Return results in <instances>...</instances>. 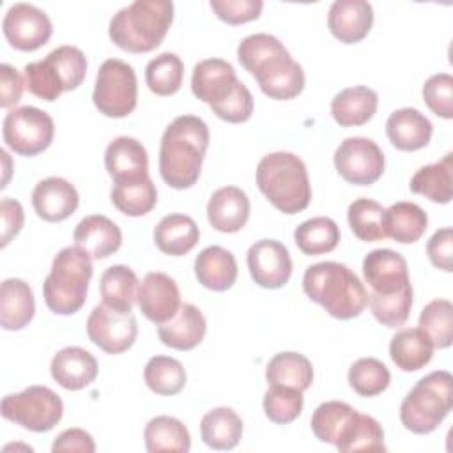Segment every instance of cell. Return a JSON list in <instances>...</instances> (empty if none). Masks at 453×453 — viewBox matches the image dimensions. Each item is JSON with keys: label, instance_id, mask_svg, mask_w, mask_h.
Segmentation results:
<instances>
[{"label": "cell", "instance_id": "obj_7", "mask_svg": "<svg viewBox=\"0 0 453 453\" xmlns=\"http://www.w3.org/2000/svg\"><path fill=\"white\" fill-rule=\"evenodd\" d=\"M453 407V377L435 370L419 379L400 405L402 425L418 435L434 432Z\"/></svg>", "mask_w": 453, "mask_h": 453}, {"label": "cell", "instance_id": "obj_50", "mask_svg": "<svg viewBox=\"0 0 453 453\" xmlns=\"http://www.w3.org/2000/svg\"><path fill=\"white\" fill-rule=\"evenodd\" d=\"M280 48H283V42H280L278 37L271 34H251L239 42L237 58L242 69L251 74L253 69L264 58H267L271 53H274Z\"/></svg>", "mask_w": 453, "mask_h": 453}, {"label": "cell", "instance_id": "obj_12", "mask_svg": "<svg viewBox=\"0 0 453 453\" xmlns=\"http://www.w3.org/2000/svg\"><path fill=\"white\" fill-rule=\"evenodd\" d=\"M260 90L276 101L297 97L304 88V71L283 46L264 58L251 73Z\"/></svg>", "mask_w": 453, "mask_h": 453}, {"label": "cell", "instance_id": "obj_20", "mask_svg": "<svg viewBox=\"0 0 453 453\" xmlns=\"http://www.w3.org/2000/svg\"><path fill=\"white\" fill-rule=\"evenodd\" d=\"M80 203L76 188L62 177H46L39 180L32 191V205L35 214L48 221L58 223L74 214Z\"/></svg>", "mask_w": 453, "mask_h": 453}, {"label": "cell", "instance_id": "obj_36", "mask_svg": "<svg viewBox=\"0 0 453 453\" xmlns=\"http://www.w3.org/2000/svg\"><path fill=\"white\" fill-rule=\"evenodd\" d=\"M200 435L212 449H232L242 437V419L230 407H216L203 414L200 421Z\"/></svg>", "mask_w": 453, "mask_h": 453}, {"label": "cell", "instance_id": "obj_6", "mask_svg": "<svg viewBox=\"0 0 453 453\" xmlns=\"http://www.w3.org/2000/svg\"><path fill=\"white\" fill-rule=\"evenodd\" d=\"M87 76V58L76 46H58L42 60L23 69L25 88L42 101H57L62 92L76 90Z\"/></svg>", "mask_w": 453, "mask_h": 453}, {"label": "cell", "instance_id": "obj_5", "mask_svg": "<svg viewBox=\"0 0 453 453\" xmlns=\"http://www.w3.org/2000/svg\"><path fill=\"white\" fill-rule=\"evenodd\" d=\"M92 274V258L83 250L78 246L62 248L42 283V297L50 311L55 315L76 313L87 301Z\"/></svg>", "mask_w": 453, "mask_h": 453}, {"label": "cell", "instance_id": "obj_37", "mask_svg": "<svg viewBox=\"0 0 453 453\" xmlns=\"http://www.w3.org/2000/svg\"><path fill=\"white\" fill-rule=\"evenodd\" d=\"M265 380L269 386H288L306 391L313 382L311 361L299 352H280L269 359Z\"/></svg>", "mask_w": 453, "mask_h": 453}, {"label": "cell", "instance_id": "obj_53", "mask_svg": "<svg viewBox=\"0 0 453 453\" xmlns=\"http://www.w3.org/2000/svg\"><path fill=\"white\" fill-rule=\"evenodd\" d=\"M426 255L434 267L451 273L453 271V230L449 226L439 228L426 242Z\"/></svg>", "mask_w": 453, "mask_h": 453}, {"label": "cell", "instance_id": "obj_8", "mask_svg": "<svg viewBox=\"0 0 453 453\" xmlns=\"http://www.w3.org/2000/svg\"><path fill=\"white\" fill-rule=\"evenodd\" d=\"M92 101L99 113L110 119H124L133 113L138 103L134 69L120 58L104 60L96 76Z\"/></svg>", "mask_w": 453, "mask_h": 453}, {"label": "cell", "instance_id": "obj_4", "mask_svg": "<svg viewBox=\"0 0 453 453\" xmlns=\"http://www.w3.org/2000/svg\"><path fill=\"white\" fill-rule=\"evenodd\" d=\"M260 193L283 214H297L311 202V184L306 165L292 152H271L257 165Z\"/></svg>", "mask_w": 453, "mask_h": 453}, {"label": "cell", "instance_id": "obj_40", "mask_svg": "<svg viewBox=\"0 0 453 453\" xmlns=\"http://www.w3.org/2000/svg\"><path fill=\"white\" fill-rule=\"evenodd\" d=\"M111 203L126 216L140 218L149 214L157 203V189L150 177L136 182L113 184Z\"/></svg>", "mask_w": 453, "mask_h": 453}, {"label": "cell", "instance_id": "obj_26", "mask_svg": "<svg viewBox=\"0 0 453 453\" xmlns=\"http://www.w3.org/2000/svg\"><path fill=\"white\" fill-rule=\"evenodd\" d=\"M207 333L203 313L191 303L180 304L177 315L157 326V336L163 345L175 350H191L198 347Z\"/></svg>", "mask_w": 453, "mask_h": 453}, {"label": "cell", "instance_id": "obj_16", "mask_svg": "<svg viewBox=\"0 0 453 453\" xmlns=\"http://www.w3.org/2000/svg\"><path fill=\"white\" fill-rule=\"evenodd\" d=\"M235 69L223 58H205L193 67L191 92L211 110L223 104L239 87Z\"/></svg>", "mask_w": 453, "mask_h": 453}, {"label": "cell", "instance_id": "obj_27", "mask_svg": "<svg viewBox=\"0 0 453 453\" xmlns=\"http://www.w3.org/2000/svg\"><path fill=\"white\" fill-rule=\"evenodd\" d=\"M237 274L235 257L221 246H207L195 258V276L209 290L225 292L232 288Z\"/></svg>", "mask_w": 453, "mask_h": 453}, {"label": "cell", "instance_id": "obj_55", "mask_svg": "<svg viewBox=\"0 0 453 453\" xmlns=\"http://www.w3.org/2000/svg\"><path fill=\"white\" fill-rule=\"evenodd\" d=\"M0 216H2V242L0 246L5 248L12 237L19 234L25 221L23 207L14 198H2L0 202Z\"/></svg>", "mask_w": 453, "mask_h": 453}, {"label": "cell", "instance_id": "obj_33", "mask_svg": "<svg viewBox=\"0 0 453 453\" xmlns=\"http://www.w3.org/2000/svg\"><path fill=\"white\" fill-rule=\"evenodd\" d=\"M334 448L343 453L386 451L384 430L375 418L356 411L340 430Z\"/></svg>", "mask_w": 453, "mask_h": 453}, {"label": "cell", "instance_id": "obj_49", "mask_svg": "<svg viewBox=\"0 0 453 453\" xmlns=\"http://www.w3.org/2000/svg\"><path fill=\"white\" fill-rule=\"evenodd\" d=\"M423 101L441 119H453V76L448 73H437L430 76L423 88Z\"/></svg>", "mask_w": 453, "mask_h": 453}, {"label": "cell", "instance_id": "obj_43", "mask_svg": "<svg viewBox=\"0 0 453 453\" xmlns=\"http://www.w3.org/2000/svg\"><path fill=\"white\" fill-rule=\"evenodd\" d=\"M184 78V64L175 53L165 51L149 60L145 67V83L156 96H173L179 92Z\"/></svg>", "mask_w": 453, "mask_h": 453}, {"label": "cell", "instance_id": "obj_42", "mask_svg": "<svg viewBox=\"0 0 453 453\" xmlns=\"http://www.w3.org/2000/svg\"><path fill=\"white\" fill-rule=\"evenodd\" d=\"M384 207L372 198H357L347 209V221L352 234L365 242L386 239Z\"/></svg>", "mask_w": 453, "mask_h": 453}, {"label": "cell", "instance_id": "obj_2", "mask_svg": "<svg viewBox=\"0 0 453 453\" xmlns=\"http://www.w3.org/2000/svg\"><path fill=\"white\" fill-rule=\"evenodd\" d=\"M303 290L338 320L356 319L368 306V292L363 281L350 267L333 260L306 267Z\"/></svg>", "mask_w": 453, "mask_h": 453}, {"label": "cell", "instance_id": "obj_32", "mask_svg": "<svg viewBox=\"0 0 453 453\" xmlns=\"http://www.w3.org/2000/svg\"><path fill=\"white\" fill-rule=\"evenodd\" d=\"M409 188L434 203H449L453 196V154L448 152L441 161L416 170Z\"/></svg>", "mask_w": 453, "mask_h": 453}, {"label": "cell", "instance_id": "obj_35", "mask_svg": "<svg viewBox=\"0 0 453 453\" xmlns=\"http://www.w3.org/2000/svg\"><path fill=\"white\" fill-rule=\"evenodd\" d=\"M428 226L426 212L414 202H396L384 211L386 237L400 244H412L423 237Z\"/></svg>", "mask_w": 453, "mask_h": 453}, {"label": "cell", "instance_id": "obj_25", "mask_svg": "<svg viewBox=\"0 0 453 453\" xmlns=\"http://www.w3.org/2000/svg\"><path fill=\"white\" fill-rule=\"evenodd\" d=\"M434 126L416 108L395 110L386 120V134L393 147L403 152H414L430 143Z\"/></svg>", "mask_w": 453, "mask_h": 453}, {"label": "cell", "instance_id": "obj_29", "mask_svg": "<svg viewBox=\"0 0 453 453\" xmlns=\"http://www.w3.org/2000/svg\"><path fill=\"white\" fill-rule=\"evenodd\" d=\"M379 96L365 85L347 87L331 101V115L342 127H356L366 124L377 111Z\"/></svg>", "mask_w": 453, "mask_h": 453}, {"label": "cell", "instance_id": "obj_24", "mask_svg": "<svg viewBox=\"0 0 453 453\" xmlns=\"http://www.w3.org/2000/svg\"><path fill=\"white\" fill-rule=\"evenodd\" d=\"M53 380L69 391H80L90 386L99 372L96 357L81 347L60 349L50 363Z\"/></svg>", "mask_w": 453, "mask_h": 453}, {"label": "cell", "instance_id": "obj_51", "mask_svg": "<svg viewBox=\"0 0 453 453\" xmlns=\"http://www.w3.org/2000/svg\"><path fill=\"white\" fill-rule=\"evenodd\" d=\"M209 5L226 25H242L258 19L264 9L262 0H211Z\"/></svg>", "mask_w": 453, "mask_h": 453}, {"label": "cell", "instance_id": "obj_34", "mask_svg": "<svg viewBox=\"0 0 453 453\" xmlns=\"http://www.w3.org/2000/svg\"><path fill=\"white\" fill-rule=\"evenodd\" d=\"M138 276L131 267L122 264L108 267L99 281L103 304L119 313H131L138 296Z\"/></svg>", "mask_w": 453, "mask_h": 453}, {"label": "cell", "instance_id": "obj_11", "mask_svg": "<svg viewBox=\"0 0 453 453\" xmlns=\"http://www.w3.org/2000/svg\"><path fill=\"white\" fill-rule=\"evenodd\" d=\"M338 175L354 186H370L377 182L386 166L380 147L365 136L345 138L333 156Z\"/></svg>", "mask_w": 453, "mask_h": 453}, {"label": "cell", "instance_id": "obj_15", "mask_svg": "<svg viewBox=\"0 0 453 453\" xmlns=\"http://www.w3.org/2000/svg\"><path fill=\"white\" fill-rule=\"evenodd\" d=\"M253 281L262 288H281L292 276V258L285 244L274 239L253 242L246 253Z\"/></svg>", "mask_w": 453, "mask_h": 453}, {"label": "cell", "instance_id": "obj_31", "mask_svg": "<svg viewBox=\"0 0 453 453\" xmlns=\"http://www.w3.org/2000/svg\"><path fill=\"white\" fill-rule=\"evenodd\" d=\"M434 345L419 327H403L389 342V357L402 372H418L432 361Z\"/></svg>", "mask_w": 453, "mask_h": 453}, {"label": "cell", "instance_id": "obj_3", "mask_svg": "<svg viewBox=\"0 0 453 453\" xmlns=\"http://www.w3.org/2000/svg\"><path fill=\"white\" fill-rule=\"evenodd\" d=\"M173 21L170 0H136L110 19L111 42L127 53H149L166 37Z\"/></svg>", "mask_w": 453, "mask_h": 453}, {"label": "cell", "instance_id": "obj_28", "mask_svg": "<svg viewBox=\"0 0 453 453\" xmlns=\"http://www.w3.org/2000/svg\"><path fill=\"white\" fill-rule=\"evenodd\" d=\"M35 313L32 287L19 278H7L0 287V326L5 331H21Z\"/></svg>", "mask_w": 453, "mask_h": 453}, {"label": "cell", "instance_id": "obj_46", "mask_svg": "<svg viewBox=\"0 0 453 453\" xmlns=\"http://www.w3.org/2000/svg\"><path fill=\"white\" fill-rule=\"evenodd\" d=\"M368 304L377 322L386 327H400L411 315L412 285H407L393 294H370Z\"/></svg>", "mask_w": 453, "mask_h": 453}, {"label": "cell", "instance_id": "obj_17", "mask_svg": "<svg viewBox=\"0 0 453 453\" xmlns=\"http://www.w3.org/2000/svg\"><path fill=\"white\" fill-rule=\"evenodd\" d=\"M136 303L143 317L156 326L173 319L182 304L175 280L159 271L145 274L138 287Z\"/></svg>", "mask_w": 453, "mask_h": 453}, {"label": "cell", "instance_id": "obj_44", "mask_svg": "<svg viewBox=\"0 0 453 453\" xmlns=\"http://www.w3.org/2000/svg\"><path fill=\"white\" fill-rule=\"evenodd\" d=\"M419 329L430 338L434 349H448L453 343V304L448 299L430 301L419 313Z\"/></svg>", "mask_w": 453, "mask_h": 453}, {"label": "cell", "instance_id": "obj_1", "mask_svg": "<svg viewBox=\"0 0 453 453\" xmlns=\"http://www.w3.org/2000/svg\"><path fill=\"white\" fill-rule=\"evenodd\" d=\"M209 127L196 115L175 117L165 129L159 145V173L173 189H189L196 184L205 152Z\"/></svg>", "mask_w": 453, "mask_h": 453}, {"label": "cell", "instance_id": "obj_22", "mask_svg": "<svg viewBox=\"0 0 453 453\" xmlns=\"http://www.w3.org/2000/svg\"><path fill=\"white\" fill-rule=\"evenodd\" d=\"M250 198L237 186L216 189L207 202V219L211 226L223 234H235L250 219Z\"/></svg>", "mask_w": 453, "mask_h": 453}, {"label": "cell", "instance_id": "obj_54", "mask_svg": "<svg viewBox=\"0 0 453 453\" xmlns=\"http://www.w3.org/2000/svg\"><path fill=\"white\" fill-rule=\"evenodd\" d=\"M25 80L18 73L16 67L9 64L0 65V106L2 108H14L23 94Z\"/></svg>", "mask_w": 453, "mask_h": 453}, {"label": "cell", "instance_id": "obj_10", "mask_svg": "<svg viewBox=\"0 0 453 453\" xmlns=\"http://www.w3.org/2000/svg\"><path fill=\"white\" fill-rule=\"evenodd\" d=\"M2 136L14 154L32 157L51 145L55 122L50 113L35 106L12 108L4 119Z\"/></svg>", "mask_w": 453, "mask_h": 453}, {"label": "cell", "instance_id": "obj_52", "mask_svg": "<svg viewBox=\"0 0 453 453\" xmlns=\"http://www.w3.org/2000/svg\"><path fill=\"white\" fill-rule=\"evenodd\" d=\"M253 96L251 92L248 90V87L241 81L237 90L219 106H216L212 110V113L225 120V122H230V124H241V122H246L250 120L251 113H253Z\"/></svg>", "mask_w": 453, "mask_h": 453}, {"label": "cell", "instance_id": "obj_39", "mask_svg": "<svg viewBox=\"0 0 453 453\" xmlns=\"http://www.w3.org/2000/svg\"><path fill=\"white\" fill-rule=\"evenodd\" d=\"M294 241L304 255H324L338 246L340 228L327 216L310 218L294 230Z\"/></svg>", "mask_w": 453, "mask_h": 453}, {"label": "cell", "instance_id": "obj_14", "mask_svg": "<svg viewBox=\"0 0 453 453\" xmlns=\"http://www.w3.org/2000/svg\"><path fill=\"white\" fill-rule=\"evenodd\" d=\"M2 30L7 42L19 51H35L44 46L53 27L48 14L32 4H14L7 9L2 19Z\"/></svg>", "mask_w": 453, "mask_h": 453}, {"label": "cell", "instance_id": "obj_19", "mask_svg": "<svg viewBox=\"0 0 453 453\" xmlns=\"http://www.w3.org/2000/svg\"><path fill=\"white\" fill-rule=\"evenodd\" d=\"M363 276L372 294H393L411 285L407 260L389 248L373 250L365 257Z\"/></svg>", "mask_w": 453, "mask_h": 453}, {"label": "cell", "instance_id": "obj_13", "mask_svg": "<svg viewBox=\"0 0 453 453\" xmlns=\"http://www.w3.org/2000/svg\"><path fill=\"white\" fill-rule=\"evenodd\" d=\"M87 334L106 354H122L133 347L138 324L133 313H119L101 303L92 308L87 319Z\"/></svg>", "mask_w": 453, "mask_h": 453}, {"label": "cell", "instance_id": "obj_41", "mask_svg": "<svg viewBox=\"0 0 453 453\" xmlns=\"http://www.w3.org/2000/svg\"><path fill=\"white\" fill-rule=\"evenodd\" d=\"M186 379L182 363L170 356H154L143 368V380L156 395L172 396L180 393L186 386Z\"/></svg>", "mask_w": 453, "mask_h": 453}, {"label": "cell", "instance_id": "obj_23", "mask_svg": "<svg viewBox=\"0 0 453 453\" xmlns=\"http://www.w3.org/2000/svg\"><path fill=\"white\" fill-rule=\"evenodd\" d=\"M73 241L74 246L83 250L92 260H103L120 248L122 232L110 218L103 214H90L76 225Z\"/></svg>", "mask_w": 453, "mask_h": 453}, {"label": "cell", "instance_id": "obj_30", "mask_svg": "<svg viewBox=\"0 0 453 453\" xmlns=\"http://www.w3.org/2000/svg\"><path fill=\"white\" fill-rule=\"evenodd\" d=\"M200 241L198 225L191 216L168 214L154 228V242L159 251L170 257L189 253Z\"/></svg>", "mask_w": 453, "mask_h": 453}, {"label": "cell", "instance_id": "obj_45", "mask_svg": "<svg viewBox=\"0 0 453 453\" xmlns=\"http://www.w3.org/2000/svg\"><path fill=\"white\" fill-rule=\"evenodd\" d=\"M349 386L359 396L370 398L384 393L391 382L388 366L375 357H361L349 368Z\"/></svg>", "mask_w": 453, "mask_h": 453}, {"label": "cell", "instance_id": "obj_38", "mask_svg": "<svg viewBox=\"0 0 453 453\" xmlns=\"http://www.w3.org/2000/svg\"><path fill=\"white\" fill-rule=\"evenodd\" d=\"M145 448L149 453L173 451L188 453L191 448V435L186 425L173 416H156L143 430Z\"/></svg>", "mask_w": 453, "mask_h": 453}, {"label": "cell", "instance_id": "obj_47", "mask_svg": "<svg viewBox=\"0 0 453 453\" xmlns=\"http://www.w3.org/2000/svg\"><path fill=\"white\" fill-rule=\"evenodd\" d=\"M356 412L354 407H350L345 402H338V400H329L320 403L310 419L311 425V432L313 435L320 441V442H327L333 444L336 442V437L340 434V430L343 428V425L350 419V416Z\"/></svg>", "mask_w": 453, "mask_h": 453}, {"label": "cell", "instance_id": "obj_56", "mask_svg": "<svg viewBox=\"0 0 453 453\" xmlns=\"http://www.w3.org/2000/svg\"><path fill=\"white\" fill-rule=\"evenodd\" d=\"M53 453H64V451H80V453H94L96 451V442L88 432L83 428H67L60 432L53 444H51Z\"/></svg>", "mask_w": 453, "mask_h": 453}, {"label": "cell", "instance_id": "obj_21", "mask_svg": "<svg viewBox=\"0 0 453 453\" xmlns=\"http://www.w3.org/2000/svg\"><path fill=\"white\" fill-rule=\"evenodd\" d=\"M373 25V9L365 0H336L327 12V28L343 44L363 41Z\"/></svg>", "mask_w": 453, "mask_h": 453}, {"label": "cell", "instance_id": "obj_9", "mask_svg": "<svg viewBox=\"0 0 453 453\" xmlns=\"http://www.w3.org/2000/svg\"><path fill=\"white\" fill-rule=\"evenodd\" d=\"M0 412L7 421L30 432H48L62 419L64 403L53 389L28 386L19 393L4 396Z\"/></svg>", "mask_w": 453, "mask_h": 453}, {"label": "cell", "instance_id": "obj_48", "mask_svg": "<svg viewBox=\"0 0 453 453\" xmlns=\"http://www.w3.org/2000/svg\"><path fill=\"white\" fill-rule=\"evenodd\" d=\"M303 391L288 386H269L264 395V412L276 425H288L303 412Z\"/></svg>", "mask_w": 453, "mask_h": 453}, {"label": "cell", "instance_id": "obj_18", "mask_svg": "<svg viewBox=\"0 0 453 453\" xmlns=\"http://www.w3.org/2000/svg\"><path fill=\"white\" fill-rule=\"evenodd\" d=\"M104 168L113 184L143 180L149 177L147 150L136 138L117 136L104 150Z\"/></svg>", "mask_w": 453, "mask_h": 453}]
</instances>
